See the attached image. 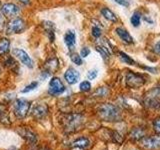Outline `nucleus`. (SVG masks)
<instances>
[{"label": "nucleus", "instance_id": "f257e3e1", "mask_svg": "<svg viewBox=\"0 0 160 150\" xmlns=\"http://www.w3.org/2000/svg\"><path fill=\"white\" fill-rule=\"evenodd\" d=\"M100 117L105 121H119L121 119V111L113 104L106 103L99 108L98 111Z\"/></svg>", "mask_w": 160, "mask_h": 150}, {"label": "nucleus", "instance_id": "f03ea898", "mask_svg": "<svg viewBox=\"0 0 160 150\" xmlns=\"http://www.w3.org/2000/svg\"><path fill=\"white\" fill-rule=\"evenodd\" d=\"M6 33L9 35L22 33L26 29V23L22 18H13L6 24Z\"/></svg>", "mask_w": 160, "mask_h": 150}, {"label": "nucleus", "instance_id": "7ed1b4c3", "mask_svg": "<svg viewBox=\"0 0 160 150\" xmlns=\"http://www.w3.org/2000/svg\"><path fill=\"white\" fill-rule=\"evenodd\" d=\"M145 105L152 109H160V88H154L147 93Z\"/></svg>", "mask_w": 160, "mask_h": 150}, {"label": "nucleus", "instance_id": "20e7f679", "mask_svg": "<svg viewBox=\"0 0 160 150\" xmlns=\"http://www.w3.org/2000/svg\"><path fill=\"white\" fill-rule=\"evenodd\" d=\"M30 109V102L25 99H17L14 103V112L18 118H24Z\"/></svg>", "mask_w": 160, "mask_h": 150}, {"label": "nucleus", "instance_id": "39448f33", "mask_svg": "<svg viewBox=\"0 0 160 150\" xmlns=\"http://www.w3.org/2000/svg\"><path fill=\"white\" fill-rule=\"evenodd\" d=\"M65 91V86L63 82L58 77L51 78L49 82V89L48 93L52 96H57V95L62 94Z\"/></svg>", "mask_w": 160, "mask_h": 150}, {"label": "nucleus", "instance_id": "423d86ee", "mask_svg": "<svg viewBox=\"0 0 160 150\" xmlns=\"http://www.w3.org/2000/svg\"><path fill=\"white\" fill-rule=\"evenodd\" d=\"M12 55L17 58L20 62L22 64H24L25 66H27L28 68H33V60L31 59V57L24 51L23 49L20 48H13L12 49Z\"/></svg>", "mask_w": 160, "mask_h": 150}, {"label": "nucleus", "instance_id": "0eeeda50", "mask_svg": "<svg viewBox=\"0 0 160 150\" xmlns=\"http://www.w3.org/2000/svg\"><path fill=\"white\" fill-rule=\"evenodd\" d=\"M21 9L14 3H5L1 7V13L4 17L13 18L20 13Z\"/></svg>", "mask_w": 160, "mask_h": 150}, {"label": "nucleus", "instance_id": "6e6552de", "mask_svg": "<svg viewBox=\"0 0 160 150\" xmlns=\"http://www.w3.org/2000/svg\"><path fill=\"white\" fill-rule=\"evenodd\" d=\"M141 145L144 149L147 150L160 149V135L159 136H151L144 138L141 141Z\"/></svg>", "mask_w": 160, "mask_h": 150}, {"label": "nucleus", "instance_id": "1a4fd4ad", "mask_svg": "<svg viewBox=\"0 0 160 150\" xmlns=\"http://www.w3.org/2000/svg\"><path fill=\"white\" fill-rule=\"evenodd\" d=\"M144 78L141 77L138 74L132 73L131 71H129L126 75V83L128 86L132 88H138L140 86H142L144 84Z\"/></svg>", "mask_w": 160, "mask_h": 150}, {"label": "nucleus", "instance_id": "9d476101", "mask_svg": "<svg viewBox=\"0 0 160 150\" xmlns=\"http://www.w3.org/2000/svg\"><path fill=\"white\" fill-rule=\"evenodd\" d=\"M79 77H80L79 72L73 67H69L66 70V72L64 73V79L66 80V82L69 85H73L75 83H77Z\"/></svg>", "mask_w": 160, "mask_h": 150}, {"label": "nucleus", "instance_id": "9b49d317", "mask_svg": "<svg viewBox=\"0 0 160 150\" xmlns=\"http://www.w3.org/2000/svg\"><path fill=\"white\" fill-rule=\"evenodd\" d=\"M64 43L66 44V46L70 51L74 50L75 44H76V34L73 30H68L64 35Z\"/></svg>", "mask_w": 160, "mask_h": 150}, {"label": "nucleus", "instance_id": "f8f14e48", "mask_svg": "<svg viewBox=\"0 0 160 150\" xmlns=\"http://www.w3.org/2000/svg\"><path fill=\"white\" fill-rule=\"evenodd\" d=\"M115 32L118 35V37L122 40L124 43H127V44H132L134 42L133 37L130 35V33L127 31L126 29L123 28V27H117L115 29Z\"/></svg>", "mask_w": 160, "mask_h": 150}, {"label": "nucleus", "instance_id": "ddd939ff", "mask_svg": "<svg viewBox=\"0 0 160 150\" xmlns=\"http://www.w3.org/2000/svg\"><path fill=\"white\" fill-rule=\"evenodd\" d=\"M80 122H81L80 115H69L68 118L66 119V128H68L69 130H74L80 124Z\"/></svg>", "mask_w": 160, "mask_h": 150}, {"label": "nucleus", "instance_id": "4468645a", "mask_svg": "<svg viewBox=\"0 0 160 150\" xmlns=\"http://www.w3.org/2000/svg\"><path fill=\"white\" fill-rule=\"evenodd\" d=\"M100 12H101L102 16H103L105 19H107L108 21L113 22V23L117 22V20H118V19H117V16L115 15V13L112 11V10H110L109 8H107V7H103Z\"/></svg>", "mask_w": 160, "mask_h": 150}, {"label": "nucleus", "instance_id": "2eb2a0df", "mask_svg": "<svg viewBox=\"0 0 160 150\" xmlns=\"http://www.w3.org/2000/svg\"><path fill=\"white\" fill-rule=\"evenodd\" d=\"M47 111H48V109L46 105H37V106L33 109L32 115L36 118H42L47 114Z\"/></svg>", "mask_w": 160, "mask_h": 150}, {"label": "nucleus", "instance_id": "dca6fc26", "mask_svg": "<svg viewBox=\"0 0 160 150\" xmlns=\"http://www.w3.org/2000/svg\"><path fill=\"white\" fill-rule=\"evenodd\" d=\"M10 49V41L8 38L0 39V54H6Z\"/></svg>", "mask_w": 160, "mask_h": 150}, {"label": "nucleus", "instance_id": "f3484780", "mask_svg": "<svg viewBox=\"0 0 160 150\" xmlns=\"http://www.w3.org/2000/svg\"><path fill=\"white\" fill-rule=\"evenodd\" d=\"M69 56H70V59H71V61L75 65H77V66H81L83 64V60H82V57L80 56V54L76 52H70Z\"/></svg>", "mask_w": 160, "mask_h": 150}, {"label": "nucleus", "instance_id": "a211bd4d", "mask_svg": "<svg viewBox=\"0 0 160 150\" xmlns=\"http://www.w3.org/2000/svg\"><path fill=\"white\" fill-rule=\"evenodd\" d=\"M88 145H89V140L87 138H79L73 142V146L78 148H86L88 147Z\"/></svg>", "mask_w": 160, "mask_h": 150}, {"label": "nucleus", "instance_id": "6ab92c4d", "mask_svg": "<svg viewBox=\"0 0 160 150\" xmlns=\"http://www.w3.org/2000/svg\"><path fill=\"white\" fill-rule=\"evenodd\" d=\"M130 22H131L132 26L134 27H138L140 23H141V15L139 12H134L132 14L131 18H130Z\"/></svg>", "mask_w": 160, "mask_h": 150}, {"label": "nucleus", "instance_id": "aec40b11", "mask_svg": "<svg viewBox=\"0 0 160 150\" xmlns=\"http://www.w3.org/2000/svg\"><path fill=\"white\" fill-rule=\"evenodd\" d=\"M119 56H120V59H121L124 63H126L128 65H135V64H136V62H135L134 60L131 57H130L129 55H127L126 53L119 52Z\"/></svg>", "mask_w": 160, "mask_h": 150}, {"label": "nucleus", "instance_id": "412c9836", "mask_svg": "<svg viewBox=\"0 0 160 150\" xmlns=\"http://www.w3.org/2000/svg\"><path fill=\"white\" fill-rule=\"evenodd\" d=\"M143 135H144V131L141 128H135V129H133L131 134H130V136H131L132 139L138 140L141 137H143Z\"/></svg>", "mask_w": 160, "mask_h": 150}, {"label": "nucleus", "instance_id": "4be33fe9", "mask_svg": "<svg viewBox=\"0 0 160 150\" xmlns=\"http://www.w3.org/2000/svg\"><path fill=\"white\" fill-rule=\"evenodd\" d=\"M79 89H80V91H82V92H88L91 90V83L87 81V80L82 81L79 85Z\"/></svg>", "mask_w": 160, "mask_h": 150}, {"label": "nucleus", "instance_id": "5701e85b", "mask_svg": "<svg viewBox=\"0 0 160 150\" xmlns=\"http://www.w3.org/2000/svg\"><path fill=\"white\" fill-rule=\"evenodd\" d=\"M37 86H38V82L37 81H33V82L30 83L29 85H27V86L25 87L21 92L22 93H28L30 91H33L35 88H37Z\"/></svg>", "mask_w": 160, "mask_h": 150}, {"label": "nucleus", "instance_id": "b1692460", "mask_svg": "<svg viewBox=\"0 0 160 150\" xmlns=\"http://www.w3.org/2000/svg\"><path fill=\"white\" fill-rule=\"evenodd\" d=\"M91 34H92V36H93L94 38H99L100 36H101V34H102L101 29H100L99 26H96V25H95V26L92 27Z\"/></svg>", "mask_w": 160, "mask_h": 150}, {"label": "nucleus", "instance_id": "393cba45", "mask_svg": "<svg viewBox=\"0 0 160 150\" xmlns=\"http://www.w3.org/2000/svg\"><path fill=\"white\" fill-rule=\"evenodd\" d=\"M96 50H97V51H98L100 54L102 55V57H103L104 59H107V58L110 56V54L106 51V50L103 49L101 46H100V45H97V46H96Z\"/></svg>", "mask_w": 160, "mask_h": 150}, {"label": "nucleus", "instance_id": "a878e982", "mask_svg": "<svg viewBox=\"0 0 160 150\" xmlns=\"http://www.w3.org/2000/svg\"><path fill=\"white\" fill-rule=\"evenodd\" d=\"M97 75H98V71L96 69H92V70H90V71H88L87 73V78L89 80H93L97 77Z\"/></svg>", "mask_w": 160, "mask_h": 150}, {"label": "nucleus", "instance_id": "bb28decb", "mask_svg": "<svg viewBox=\"0 0 160 150\" xmlns=\"http://www.w3.org/2000/svg\"><path fill=\"white\" fill-rule=\"evenodd\" d=\"M89 54H90V49L88 47H83L81 49V51H80V56H81L82 58L87 57Z\"/></svg>", "mask_w": 160, "mask_h": 150}, {"label": "nucleus", "instance_id": "cd10ccee", "mask_svg": "<svg viewBox=\"0 0 160 150\" xmlns=\"http://www.w3.org/2000/svg\"><path fill=\"white\" fill-rule=\"evenodd\" d=\"M112 1L116 2L117 4L121 5V6H125V7L129 6V1H128V0H112Z\"/></svg>", "mask_w": 160, "mask_h": 150}, {"label": "nucleus", "instance_id": "c85d7f7f", "mask_svg": "<svg viewBox=\"0 0 160 150\" xmlns=\"http://www.w3.org/2000/svg\"><path fill=\"white\" fill-rule=\"evenodd\" d=\"M153 126L155 128V130L158 132H160V117L156 118L154 120V122H153Z\"/></svg>", "mask_w": 160, "mask_h": 150}, {"label": "nucleus", "instance_id": "c756f323", "mask_svg": "<svg viewBox=\"0 0 160 150\" xmlns=\"http://www.w3.org/2000/svg\"><path fill=\"white\" fill-rule=\"evenodd\" d=\"M4 28H5V19L3 15L0 14V31H2Z\"/></svg>", "mask_w": 160, "mask_h": 150}, {"label": "nucleus", "instance_id": "7c9ffc66", "mask_svg": "<svg viewBox=\"0 0 160 150\" xmlns=\"http://www.w3.org/2000/svg\"><path fill=\"white\" fill-rule=\"evenodd\" d=\"M154 51H155V53H156V54L160 55V40L154 45Z\"/></svg>", "mask_w": 160, "mask_h": 150}, {"label": "nucleus", "instance_id": "2f4dec72", "mask_svg": "<svg viewBox=\"0 0 160 150\" xmlns=\"http://www.w3.org/2000/svg\"><path fill=\"white\" fill-rule=\"evenodd\" d=\"M17 1L23 5H28L30 3V0H17Z\"/></svg>", "mask_w": 160, "mask_h": 150}, {"label": "nucleus", "instance_id": "473e14b6", "mask_svg": "<svg viewBox=\"0 0 160 150\" xmlns=\"http://www.w3.org/2000/svg\"><path fill=\"white\" fill-rule=\"evenodd\" d=\"M4 110H5V107L3 105H0V117H1V115L4 113Z\"/></svg>", "mask_w": 160, "mask_h": 150}, {"label": "nucleus", "instance_id": "72a5a7b5", "mask_svg": "<svg viewBox=\"0 0 160 150\" xmlns=\"http://www.w3.org/2000/svg\"><path fill=\"white\" fill-rule=\"evenodd\" d=\"M0 5H1V1H0Z\"/></svg>", "mask_w": 160, "mask_h": 150}]
</instances>
